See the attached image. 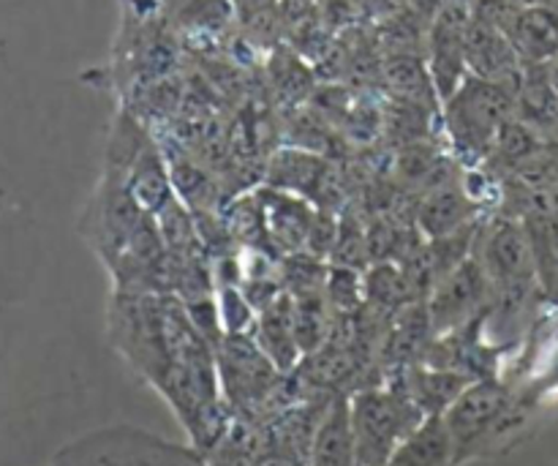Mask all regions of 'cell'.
<instances>
[{"label": "cell", "instance_id": "cell-6", "mask_svg": "<svg viewBox=\"0 0 558 466\" xmlns=\"http://www.w3.org/2000/svg\"><path fill=\"white\" fill-rule=\"evenodd\" d=\"M107 169L123 180L136 205L153 216H158L174 200L169 158L153 142V136L125 112H120L112 126Z\"/></svg>", "mask_w": 558, "mask_h": 466}, {"label": "cell", "instance_id": "cell-10", "mask_svg": "<svg viewBox=\"0 0 558 466\" xmlns=\"http://www.w3.org/2000/svg\"><path fill=\"white\" fill-rule=\"evenodd\" d=\"M480 218V200L461 183H439L417 207V229L428 240L450 238L474 227Z\"/></svg>", "mask_w": 558, "mask_h": 466}, {"label": "cell", "instance_id": "cell-2", "mask_svg": "<svg viewBox=\"0 0 558 466\" xmlns=\"http://www.w3.org/2000/svg\"><path fill=\"white\" fill-rule=\"evenodd\" d=\"M354 451L360 466H385L398 447L428 420V415L403 391L401 382L385 380L360 387L349 396Z\"/></svg>", "mask_w": 558, "mask_h": 466}, {"label": "cell", "instance_id": "cell-12", "mask_svg": "<svg viewBox=\"0 0 558 466\" xmlns=\"http://www.w3.org/2000/svg\"><path fill=\"white\" fill-rule=\"evenodd\" d=\"M308 466H360L349 420V396H336L327 404L311 442Z\"/></svg>", "mask_w": 558, "mask_h": 466}, {"label": "cell", "instance_id": "cell-13", "mask_svg": "<svg viewBox=\"0 0 558 466\" xmlns=\"http://www.w3.org/2000/svg\"><path fill=\"white\" fill-rule=\"evenodd\" d=\"M327 164L325 158L305 151H281L270 164L267 186L281 191H292L300 196H314L319 186H325Z\"/></svg>", "mask_w": 558, "mask_h": 466}, {"label": "cell", "instance_id": "cell-14", "mask_svg": "<svg viewBox=\"0 0 558 466\" xmlns=\"http://www.w3.org/2000/svg\"><path fill=\"white\" fill-rule=\"evenodd\" d=\"M385 466H456L441 415L425 420Z\"/></svg>", "mask_w": 558, "mask_h": 466}, {"label": "cell", "instance_id": "cell-15", "mask_svg": "<svg viewBox=\"0 0 558 466\" xmlns=\"http://www.w3.org/2000/svg\"><path fill=\"white\" fill-rule=\"evenodd\" d=\"M539 69H543V74H545V80H548L550 91H554L558 96V55L548 58L545 63H539Z\"/></svg>", "mask_w": 558, "mask_h": 466}, {"label": "cell", "instance_id": "cell-5", "mask_svg": "<svg viewBox=\"0 0 558 466\" xmlns=\"http://www.w3.org/2000/svg\"><path fill=\"white\" fill-rule=\"evenodd\" d=\"M49 466H207V458L136 426H109L60 447Z\"/></svg>", "mask_w": 558, "mask_h": 466}, {"label": "cell", "instance_id": "cell-4", "mask_svg": "<svg viewBox=\"0 0 558 466\" xmlns=\"http://www.w3.org/2000/svg\"><path fill=\"white\" fill-rule=\"evenodd\" d=\"M518 91L485 76L466 74L445 98V126L461 156L488 158L510 118L518 115Z\"/></svg>", "mask_w": 558, "mask_h": 466}, {"label": "cell", "instance_id": "cell-8", "mask_svg": "<svg viewBox=\"0 0 558 466\" xmlns=\"http://www.w3.org/2000/svg\"><path fill=\"white\" fill-rule=\"evenodd\" d=\"M490 303H494V284L477 256L469 254L461 265L445 273L425 298L434 338L480 320L490 309Z\"/></svg>", "mask_w": 558, "mask_h": 466}, {"label": "cell", "instance_id": "cell-3", "mask_svg": "<svg viewBox=\"0 0 558 466\" xmlns=\"http://www.w3.org/2000/svg\"><path fill=\"white\" fill-rule=\"evenodd\" d=\"M441 420L450 434L452 458L461 466L494 453L521 418L512 393L496 377H480L447 407Z\"/></svg>", "mask_w": 558, "mask_h": 466}, {"label": "cell", "instance_id": "cell-16", "mask_svg": "<svg viewBox=\"0 0 558 466\" xmlns=\"http://www.w3.org/2000/svg\"><path fill=\"white\" fill-rule=\"evenodd\" d=\"M548 292H550V295H556V298H558V273H556V278H554V284H550Z\"/></svg>", "mask_w": 558, "mask_h": 466}, {"label": "cell", "instance_id": "cell-7", "mask_svg": "<svg viewBox=\"0 0 558 466\" xmlns=\"http://www.w3.org/2000/svg\"><path fill=\"white\" fill-rule=\"evenodd\" d=\"M472 254L488 273L494 292L529 289L539 284L532 240L518 216H499L490 224H480Z\"/></svg>", "mask_w": 558, "mask_h": 466}, {"label": "cell", "instance_id": "cell-11", "mask_svg": "<svg viewBox=\"0 0 558 466\" xmlns=\"http://www.w3.org/2000/svg\"><path fill=\"white\" fill-rule=\"evenodd\" d=\"M251 336H254V342L259 344L262 353L278 366V371L292 374V371L300 366V360H303V353H300V344H298V333H294L292 295L281 292L276 300L262 306L259 314H256V325Z\"/></svg>", "mask_w": 558, "mask_h": 466}, {"label": "cell", "instance_id": "cell-1", "mask_svg": "<svg viewBox=\"0 0 558 466\" xmlns=\"http://www.w3.org/2000/svg\"><path fill=\"white\" fill-rule=\"evenodd\" d=\"M107 333L125 363L174 409L191 445L207 456L232 426L218 380L216 344L172 292L112 289Z\"/></svg>", "mask_w": 558, "mask_h": 466}, {"label": "cell", "instance_id": "cell-9", "mask_svg": "<svg viewBox=\"0 0 558 466\" xmlns=\"http://www.w3.org/2000/svg\"><path fill=\"white\" fill-rule=\"evenodd\" d=\"M256 194L265 207L267 238H270L272 251L278 256H287L308 249L311 232H314L316 216H319L308 196L272 189V186H265Z\"/></svg>", "mask_w": 558, "mask_h": 466}]
</instances>
